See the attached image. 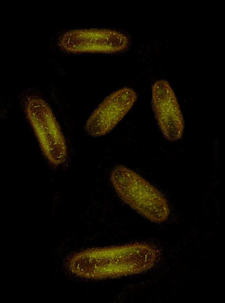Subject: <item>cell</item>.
<instances>
[{"instance_id": "cell-1", "label": "cell", "mask_w": 225, "mask_h": 303, "mask_svg": "<svg viewBox=\"0 0 225 303\" xmlns=\"http://www.w3.org/2000/svg\"><path fill=\"white\" fill-rule=\"evenodd\" d=\"M110 180L122 200L145 218L156 223L167 219L169 211L164 197L137 173L118 166L112 171Z\"/></svg>"}, {"instance_id": "cell-2", "label": "cell", "mask_w": 225, "mask_h": 303, "mask_svg": "<svg viewBox=\"0 0 225 303\" xmlns=\"http://www.w3.org/2000/svg\"><path fill=\"white\" fill-rule=\"evenodd\" d=\"M137 99L135 92L127 87L110 95L88 119L85 125L87 133L95 137L109 133L130 109Z\"/></svg>"}, {"instance_id": "cell-3", "label": "cell", "mask_w": 225, "mask_h": 303, "mask_svg": "<svg viewBox=\"0 0 225 303\" xmlns=\"http://www.w3.org/2000/svg\"><path fill=\"white\" fill-rule=\"evenodd\" d=\"M152 105L164 136L175 141L181 138L184 129L182 115L174 93L166 80L156 81L152 87Z\"/></svg>"}]
</instances>
